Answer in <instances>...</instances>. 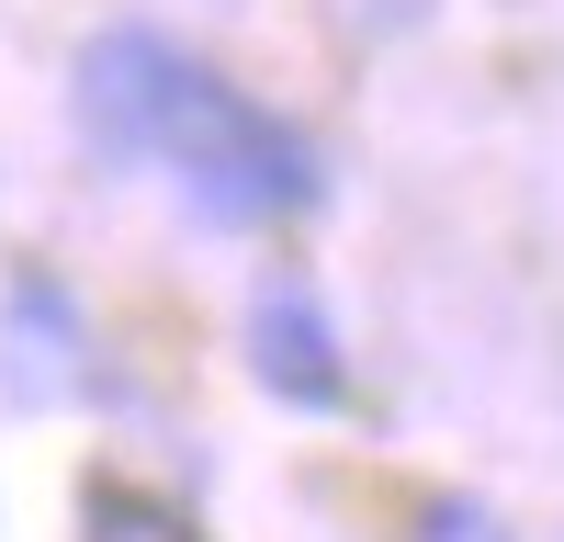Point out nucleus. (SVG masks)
Returning a JSON list of instances; mask_svg holds the SVG:
<instances>
[{"instance_id":"39448f33","label":"nucleus","mask_w":564,"mask_h":542,"mask_svg":"<svg viewBox=\"0 0 564 542\" xmlns=\"http://www.w3.org/2000/svg\"><path fill=\"white\" fill-rule=\"evenodd\" d=\"M90 542H204L193 520L170 509V497H148V486H90Z\"/></svg>"},{"instance_id":"f03ea898","label":"nucleus","mask_w":564,"mask_h":542,"mask_svg":"<svg viewBox=\"0 0 564 542\" xmlns=\"http://www.w3.org/2000/svg\"><path fill=\"white\" fill-rule=\"evenodd\" d=\"M181 45L148 34V23H113V34H90V57H79V124H90V148H113V159H148L159 148V113H170V90H181Z\"/></svg>"},{"instance_id":"423d86ee","label":"nucleus","mask_w":564,"mask_h":542,"mask_svg":"<svg viewBox=\"0 0 564 542\" xmlns=\"http://www.w3.org/2000/svg\"><path fill=\"white\" fill-rule=\"evenodd\" d=\"M417 542H508L475 497H430V509H417Z\"/></svg>"},{"instance_id":"7ed1b4c3","label":"nucleus","mask_w":564,"mask_h":542,"mask_svg":"<svg viewBox=\"0 0 564 542\" xmlns=\"http://www.w3.org/2000/svg\"><path fill=\"white\" fill-rule=\"evenodd\" d=\"M249 350H260V384L282 395V406H339V384H350V361H339V328H327V305H316V283H260V305H249Z\"/></svg>"},{"instance_id":"f257e3e1","label":"nucleus","mask_w":564,"mask_h":542,"mask_svg":"<svg viewBox=\"0 0 564 542\" xmlns=\"http://www.w3.org/2000/svg\"><path fill=\"white\" fill-rule=\"evenodd\" d=\"M148 159H170L181 193H193L215 226H249V215H294V204H316V148H305L294 124H271L260 102H238L226 79H204V68H181V90H170Z\"/></svg>"},{"instance_id":"20e7f679","label":"nucleus","mask_w":564,"mask_h":542,"mask_svg":"<svg viewBox=\"0 0 564 542\" xmlns=\"http://www.w3.org/2000/svg\"><path fill=\"white\" fill-rule=\"evenodd\" d=\"M90 384V328L57 283H23L0 305V395L12 406H68Z\"/></svg>"}]
</instances>
